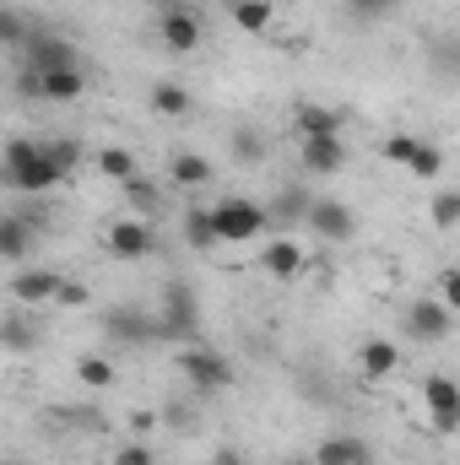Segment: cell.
Segmentation results:
<instances>
[{
    "label": "cell",
    "mask_w": 460,
    "mask_h": 465,
    "mask_svg": "<svg viewBox=\"0 0 460 465\" xmlns=\"http://www.w3.org/2000/svg\"><path fill=\"white\" fill-rule=\"evenodd\" d=\"M65 179H71V173L44 152V141H27V135L5 141V184H11L16 195H44V190L65 184Z\"/></svg>",
    "instance_id": "cell-1"
},
{
    "label": "cell",
    "mask_w": 460,
    "mask_h": 465,
    "mask_svg": "<svg viewBox=\"0 0 460 465\" xmlns=\"http://www.w3.org/2000/svg\"><path fill=\"white\" fill-rule=\"evenodd\" d=\"M212 223H217V238L223 243H255L260 232H271V212L244 201V195H228L212 206Z\"/></svg>",
    "instance_id": "cell-2"
},
{
    "label": "cell",
    "mask_w": 460,
    "mask_h": 465,
    "mask_svg": "<svg viewBox=\"0 0 460 465\" xmlns=\"http://www.w3.org/2000/svg\"><path fill=\"white\" fill-rule=\"evenodd\" d=\"M22 65H33L38 76H49V71H82V49H76L71 38H60V33L38 27V33H33V44L22 49Z\"/></svg>",
    "instance_id": "cell-3"
},
{
    "label": "cell",
    "mask_w": 460,
    "mask_h": 465,
    "mask_svg": "<svg viewBox=\"0 0 460 465\" xmlns=\"http://www.w3.org/2000/svg\"><path fill=\"white\" fill-rule=\"evenodd\" d=\"M179 373L201 390V395H217V390H228L233 384V362L223 357V351H206V347H185L179 357Z\"/></svg>",
    "instance_id": "cell-4"
},
{
    "label": "cell",
    "mask_w": 460,
    "mask_h": 465,
    "mask_svg": "<svg viewBox=\"0 0 460 465\" xmlns=\"http://www.w3.org/2000/svg\"><path fill=\"white\" fill-rule=\"evenodd\" d=\"M163 336L168 341H190L195 331H201V298H195V287H185V282H174L168 292H163Z\"/></svg>",
    "instance_id": "cell-5"
},
{
    "label": "cell",
    "mask_w": 460,
    "mask_h": 465,
    "mask_svg": "<svg viewBox=\"0 0 460 465\" xmlns=\"http://www.w3.org/2000/svg\"><path fill=\"white\" fill-rule=\"evenodd\" d=\"M423 406H428L434 433H460V384L450 379V373H428V384H423Z\"/></svg>",
    "instance_id": "cell-6"
},
{
    "label": "cell",
    "mask_w": 460,
    "mask_h": 465,
    "mask_svg": "<svg viewBox=\"0 0 460 465\" xmlns=\"http://www.w3.org/2000/svg\"><path fill=\"white\" fill-rule=\"evenodd\" d=\"M157 38H163L174 54H190V49H201V16H195L190 5H163V11H157Z\"/></svg>",
    "instance_id": "cell-7"
},
{
    "label": "cell",
    "mask_w": 460,
    "mask_h": 465,
    "mask_svg": "<svg viewBox=\"0 0 460 465\" xmlns=\"http://www.w3.org/2000/svg\"><path fill=\"white\" fill-rule=\"evenodd\" d=\"M104 243H109V254H119V260H146L157 249V232H152L146 217H119L115 228L104 232Z\"/></svg>",
    "instance_id": "cell-8"
},
{
    "label": "cell",
    "mask_w": 460,
    "mask_h": 465,
    "mask_svg": "<svg viewBox=\"0 0 460 465\" xmlns=\"http://www.w3.org/2000/svg\"><path fill=\"white\" fill-rule=\"evenodd\" d=\"M304 228L315 232V238H325V243H346V238L357 232V212H352L346 201H315Z\"/></svg>",
    "instance_id": "cell-9"
},
{
    "label": "cell",
    "mask_w": 460,
    "mask_h": 465,
    "mask_svg": "<svg viewBox=\"0 0 460 465\" xmlns=\"http://www.w3.org/2000/svg\"><path fill=\"white\" fill-rule=\"evenodd\" d=\"M260 271H265L271 282H298V276L309 271V254H304V243H293V238H271V243H260Z\"/></svg>",
    "instance_id": "cell-10"
},
{
    "label": "cell",
    "mask_w": 460,
    "mask_h": 465,
    "mask_svg": "<svg viewBox=\"0 0 460 465\" xmlns=\"http://www.w3.org/2000/svg\"><path fill=\"white\" fill-rule=\"evenodd\" d=\"M60 287H65V276H60V271H49V265L11 276V298H16L22 309H44V303H55V298H60Z\"/></svg>",
    "instance_id": "cell-11"
},
{
    "label": "cell",
    "mask_w": 460,
    "mask_h": 465,
    "mask_svg": "<svg viewBox=\"0 0 460 465\" xmlns=\"http://www.w3.org/2000/svg\"><path fill=\"white\" fill-rule=\"evenodd\" d=\"M450 303L445 298H417L412 309H406V336H417V341H445L450 336Z\"/></svg>",
    "instance_id": "cell-12"
},
{
    "label": "cell",
    "mask_w": 460,
    "mask_h": 465,
    "mask_svg": "<svg viewBox=\"0 0 460 465\" xmlns=\"http://www.w3.org/2000/svg\"><path fill=\"white\" fill-rule=\"evenodd\" d=\"M298 163H304V173L331 179V173H342L346 168V141L342 135H309V141L298 146Z\"/></svg>",
    "instance_id": "cell-13"
},
{
    "label": "cell",
    "mask_w": 460,
    "mask_h": 465,
    "mask_svg": "<svg viewBox=\"0 0 460 465\" xmlns=\"http://www.w3.org/2000/svg\"><path fill=\"white\" fill-rule=\"evenodd\" d=\"M104 331H109L115 341H130V347H146L152 336H163V325H152V314H141L135 303H130V309H125V303L109 309V314H104Z\"/></svg>",
    "instance_id": "cell-14"
},
{
    "label": "cell",
    "mask_w": 460,
    "mask_h": 465,
    "mask_svg": "<svg viewBox=\"0 0 460 465\" xmlns=\"http://www.w3.org/2000/svg\"><path fill=\"white\" fill-rule=\"evenodd\" d=\"M293 124H298L304 141H309V135H342L346 114L331 109V104H298V109H293Z\"/></svg>",
    "instance_id": "cell-15"
},
{
    "label": "cell",
    "mask_w": 460,
    "mask_h": 465,
    "mask_svg": "<svg viewBox=\"0 0 460 465\" xmlns=\"http://www.w3.org/2000/svg\"><path fill=\"white\" fill-rule=\"evenodd\" d=\"M315 465H368V444L357 433H331L320 450H315Z\"/></svg>",
    "instance_id": "cell-16"
},
{
    "label": "cell",
    "mask_w": 460,
    "mask_h": 465,
    "mask_svg": "<svg viewBox=\"0 0 460 465\" xmlns=\"http://www.w3.org/2000/svg\"><path fill=\"white\" fill-rule=\"evenodd\" d=\"M357 368H363V379H390L401 368V347L395 341H363L357 347Z\"/></svg>",
    "instance_id": "cell-17"
},
{
    "label": "cell",
    "mask_w": 460,
    "mask_h": 465,
    "mask_svg": "<svg viewBox=\"0 0 460 465\" xmlns=\"http://www.w3.org/2000/svg\"><path fill=\"white\" fill-rule=\"evenodd\" d=\"M168 173H174V184H179V190H201V184H212V173H217V168H212L201 152H174Z\"/></svg>",
    "instance_id": "cell-18"
},
{
    "label": "cell",
    "mask_w": 460,
    "mask_h": 465,
    "mask_svg": "<svg viewBox=\"0 0 460 465\" xmlns=\"http://www.w3.org/2000/svg\"><path fill=\"white\" fill-rule=\"evenodd\" d=\"M33 228H38L33 217H16V212L0 217V260H5V265H22V254H27V232Z\"/></svg>",
    "instance_id": "cell-19"
},
{
    "label": "cell",
    "mask_w": 460,
    "mask_h": 465,
    "mask_svg": "<svg viewBox=\"0 0 460 465\" xmlns=\"http://www.w3.org/2000/svg\"><path fill=\"white\" fill-rule=\"evenodd\" d=\"M0 347H5V351L44 347V325H33L27 314H5V325H0Z\"/></svg>",
    "instance_id": "cell-20"
},
{
    "label": "cell",
    "mask_w": 460,
    "mask_h": 465,
    "mask_svg": "<svg viewBox=\"0 0 460 465\" xmlns=\"http://www.w3.org/2000/svg\"><path fill=\"white\" fill-rule=\"evenodd\" d=\"M38 82H44V104H76L87 93V71H49Z\"/></svg>",
    "instance_id": "cell-21"
},
{
    "label": "cell",
    "mask_w": 460,
    "mask_h": 465,
    "mask_svg": "<svg viewBox=\"0 0 460 465\" xmlns=\"http://www.w3.org/2000/svg\"><path fill=\"white\" fill-rule=\"evenodd\" d=\"M185 243H190L195 254H206V249H217V243H223V238H217V223H212V206L185 212Z\"/></svg>",
    "instance_id": "cell-22"
},
{
    "label": "cell",
    "mask_w": 460,
    "mask_h": 465,
    "mask_svg": "<svg viewBox=\"0 0 460 465\" xmlns=\"http://www.w3.org/2000/svg\"><path fill=\"white\" fill-rule=\"evenodd\" d=\"M309 206H315V195H304L298 184H287V190H282V201L271 206V223H287V228H304V223H309Z\"/></svg>",
    "instance_id": "cell-23"
},
{
    "label": "cell",
    "mask_w": 460,
    "mask_h": 465,
    "mask_svg": "<svg viewBox=\"0 0 460 465\" xmlns=\"http://www.w3.org/2000/svg\"><path fill=\"white\" fill-rule=\"evenodd\" d=\"M98 173L115 179V184H130L141 168H135V152L130 146H98Z\"/></svg>",
    "instance_id": "cell-24"
},
{
    "label": "cell",
    "mask_w": 460,
    "mask_h": 465,
    "mask_svg": "<svg viewBox=\"0 0 460 465\" xmlns=\"http://www.w3.org/2000/svg\"><path fill=\"white\" fill-rule=\"evenodd\" d=\"M233 27H238V33H265V27H271V16H276V5H271V0H233Z\"/></svg>",
    "instance_id": "cell-25"
},
{
    "label": "cell",
    "mask_w": 460,
    "mask_h": 465,
    "mask_svg": "<svg viewBox=\"0 0 460 465\" xmlns=\"http://www.w3.org/2000/svg\"><path fill=\"white\" fill-rule=\"evenodd\" d=\"M152 109L163 119H185L190 114V87H179V82H157L152 87Z\"/></svg>",
    "instance_id": "cell-26"
},
{
    "label": "cell",
    "mask_w": 460,
    "mask_h": 465,
    "mask_svg": "<svg viewBox=\"0 0 460 465\" xmlns=\"http://www.w3.org/2000/svg\"><path fill=\"white\" fill-rule=\"evenodd\" d=\"M119 190H125V206H130V212H141V217H152V212H157V201H163V195H157V184H152L146 173H135V179H130V184H119Z\"/></svg>",
    "instance_id": "cell-27"
},
{
    "label": "cell",
    "mask_w": 460,
    "mask_h": 465,
    "mask_svg": "<svg viewBox=\"0 0 460 465\" xmlns=\"http://www.w3.org/2000/svg\"><path fill=\"white\" fill-rule=\"evenodd\" d=\"M417 146H423L417 135H406V130H395V135H385V141H379V157H385V163H395V168H406V163L417 157Z\"/></svg>",
    "instance_id": "cell-28"
},
{
    "label": "cell",
    "mask_w": 460,
    "mask_h": 465,
    "mask_svg": "<svg viewBox=\"0 0 460 465\" xmlns=\"http://www.w3.org/2000/svg\"><path fill=\"white\" fill-rule=\"evenodd\" d=\"M406 173H412V179H428V184H434V179L445 173V152H439L434 141H423V146H417V157L406 163Z\"/></svg>",
    "instance_id": "cell-29"
},
{
    "label": "cell",
    "mask_w": 460,
    "mask_h": 465,
    "mask_svg": "<svg viewBox=\"0 0 460 465\" xmlns=\"http://www.w3.org/2000/svg\"><path fill=\"white\" fill-rule=\"evenodd\" d=\"M76 379H82L87 390H109V384H115V362H109V357H76Z\"/></svg>",
    "instance_id": "cell-30"
},
{
    "label": "cell",
    "mask_w": 460,
    "mask_h": 465,
    "mask_svg": "<svg viewBox=\"0 0 460 465\" xmlns=\"http://www.w3.org/2000/svg\"><path fill=\"white\" fill-rule=\"evenodd\" d=\"M434 228H460V190H434V206H428Z\"/></svg>",
    "instance_id": "cell-31"
},
{
    "label": "cell",
    "mask_w": 460,
    "mask_h": 465,
    "mask_svg": "<svg viewBox=\"0 0 460 465\" xmlns=\"http://www.w3.org/2000/svg\"><path fill=\"white\" fill-rule=\"evenodd\" d=\"M260 157H265V135H260V130H249V124H244V130H233V163H244V168H249V163H260Z\"/></svg>",
    "instance_id": "cell-32"
},
{
    "label": "cell",
    "mask_w": 460,
    "mask_h": 465,
    "mask_svg": "<svg viewBox=\"0 0 460 465\" xmlns=\"http://www.w3.org/2000/svg\"><path fill=\"white\" fill-rule=\"evenodd\" d=\"M428 60H434V71H439V76H460V38H434Z\"/></svg>",
    "instance_id": "cell-33"
},
{
    "label": "cell",
    "mask_w": 460,
    "mask_h": 465,
    "mask_svg": "<svg viewBox=\"0 0 460 465\" xmlns=\"http://www.w3.org/2000/svg\"><path fill=\"white\" fill-rule=\"evenodd\" d=\"M44 152L65 168V173H76V163H82V141H71V135H55V141H44Z\"/></svg>",
    "instance_id": "cell-34"
},
{
    "label": "cell",
    "mask_w": 460,
    "mask_h": 465,
    "mask_svg": "<svg viewBox=\"0 0 460 465\" xmlns=\"http://www.w3.org/2000/svg\"><path fill=\"white\" fill-rule=\"evenodd\" d=\"M439 298L450 303V314H460V265H450V271H439Z\"/></svg>",
    "instance_id": "cell-35"
},
{
    "label": "cell",
    "mask_w": 460,
    "mask_h": 465,
    "mask_svg": "<svg viewBox=\"0 0 460 465\" xmlns=\"http://www.w3.org/2000/svg\"><path fill=\"white\" fill-rule=\"evenodd\" d=\"M115 465H157V460H152L146 444H125V450H115Z\"/></svg>",
    "instance_id": "cell-36"
},
{
    "label": "cell",
    "mask_w": 460,
    "mask_h": 465,
    "mask_svg": "<svg viewBox=\"0 0 460 465\" xmlns=\"http://www.w3.org/2000/svg\"><path fill=\"white\" fill-rule=\"evenodd\" d=\"M55 303H60V309H87V287H82V282H65Z\"/></svg>",
    "instance_id": "cell-37"
},
{
    "label": "cell",
    "mask_w": 460,
    "mask_h": 465,
    "mask_svg": "<svg viewBox=\"0 0 460 465\" xmlns=\"http://www.w3.org/2000/svg\"><path fill=\"white\" fill-rule=\"evenodd\" d=\"M357 11H390V5H401V0H352Z\"/></svg>",
    "instance_id": "cell-38"
},
{
    "label": "cell",
    "mask_w": 460,
    "mask_h": 465,
    "mask_svg": "<svg viewBox=\"0 0 460 465\" xmlns=\"http://www.w3.org/2000/svg\"><path fill=\"white\" fill-rule=\"evenodd\" d=\"M212 465H244V455H238V450H217V455H212Z\"/></svg>",
    "instance_id": "cell-39"
},
{
    "label": "cell",
    "mask_w": 460,
    "mask_h": 465,
    "mask_svg": "<svg viewBox=\"0 0 460 465\" xmlns=\"http://www.w3.org/2000/svg\"><path fill=\"white\" fill-rule=\"evenodd\" d=\"M157 5H179V0H157Z\"/></svg>",
    "instance_id": "cell-40"
}]
</instances>
